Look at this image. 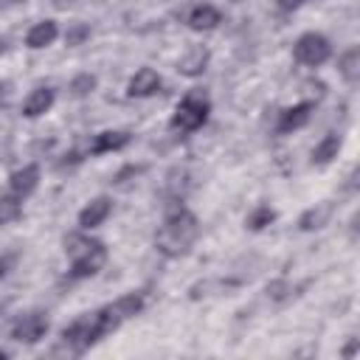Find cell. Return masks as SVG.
<instances>
[{
  "label": "cell",
  "mask_w": 360,
  "mask_h": 360,
  "mask_svg": "<svg viewBox=\"0 0 360 360\" xmlns=\"http://www.w3.org/2000/svg\"><path fill=\"white\" fill-rule=\"evenodd\" d=\"M87 37H90V28H87L84 22H76L73 28H68V34H65V42H68V45H82Z\"/></svg>",
  "instance_id": "23"
},
{
  "label": "cell",
  "mask_w": 360,
  "mask_h": 360,
  "mask_svg": "<svg viewBox=\"0 0 360 360\" xmlns=\"http://www.w3.org/2000/svg\"><path fill=\"white\" fill-rule=\"evenodd\" d=\"M8 3H20V0H8Z\"/></svg>",
  "instance_id": "27"
},
{
  "label": "cell",
  "mask_w": 360,
  "mask_h": 360,
  "mask_svg": "<svg viewBox=\"0 0 360 360\" xmlns=\"http://www.w3.org/2000/svg\"><path fill=\"white\" fill-rule=\"evenodd\" d=\"M197 236H200V222H197V217H194L188 208H174V211L163 219V225L158 228L155 245H158V250H160L163 256L174 259V256L188 253L191 245L197 242Z\"/></svg>",
  "instance_id": "2"
},
{
  "label": "cell",
  "mask_w": 360,
  "mask_h": 360,
  "mask_svg": "<svg viewBox=\"0 0 360 360\" xmlns=\"http://www.w3.org/2000/svg\"><path fill=\"white\" fill-rule=\"evenodd\" d=\"M332 211H335V205H332L329 200H326V202H318L315 208H309V211L301 214L298 228H301V231H318V228H323V225L329 222Z\"/></svg>",
  "instance_id": "14"
},
{
  "label": "cell",
  "mask_w": 360,
  "mask_h": 360,
  "mask_svg": "<svg viewBox=\"0 0 360 360\" xmlns=\"http://www.w3.org/2000/svg\"><path fill=\"white\" fill-rule=\"evenodd\" d=\"M292 56H295V62H301L307 68H318L332 56V45H329V39L323 34L309 31V34L298 37V42L292 48Z\"/></svg>",
  "instance_id": "5"
},
{
  "label": "cell",
  "mask_w": 360,
  "mask_h": 360,
  "mask_svg": "<svg viewBox=\"0 0 360 360\" xmlns=\"http://www.w3.org/2000/svg\"><path fill=\"white\" fill-rule=\"evenodd\" d=\"M37 183H39V166L37 163H28V166L11 172V177H8V188L17 197H28L37 188Z\"/></svg>",
  "instance_id": "10"
},
{
  "label": "cell",
  "mask_w": 360,
  "mask_h": 360,
  "mask_svg": "<svg viewBox=\"0 0 360 360\" xmlns=\"http://www.w3.org/2000/svg\"><path fill=\"white\" fill-rule=\"evenodd\" d=\"M6 270H8V259H0V278L6 276Z\"/></svg>",
  "instance_id": "25"
},
{
  "label": "cell",
  "mask_w": 360,
  "mask_h": 360,
  "mask_svg": "<svg viewBox=\"0 0 360 360\" xmlns=\"http://www.w3.org/2000/svg\"><path fill=\"white\" fill-rule=\"evenodd\" d=\"M112 304H115L118 315L127 321V318H132V315H138V312L143 309V295H141V292H132V295H124V298H118V301H112Z\"/></svg>",
  "instance_id": "21"
},
{
  "label": "cell",
  "mask_w": 360,
  "mask_h": 360,
  "mask_svg": "<svg viewBox=\"0 0 360 360\" xmlns=\"http://www.w3.org/2000/svg\"><path fill=\"white\" fill-rule=\"evenodd\" d=\"M301 3H307V0H281V8H298Z\"/></svg>",
  "instance_id": "24"
},
{
  "label": "cell",
  "mask_w": 360,
  "mask_h": 360,
  "mask_svg": "<svg viewBox=\"0 0 360 360\" xmlns=\"http://www.w3.org/2000/svg\"><path fill=\"white\" fill-rule=\"evenodd\" d=\"M340 135L338 132H329V135H323L321 138V143L312 149V163L315 166H326L332 158H338V152H340Z\"/></svg>",
  "instance_id": "16"
},
{
  "label": "cell",
  "mask_w": 360,
  "mask_h": 360,
  "mask_svg": "<svg viewBox=\"0 0 360 360\" xmlns=\"http://www.w3.org/2000/svg\"><path fill=\"white\" fill-rule=\"evenodd\" d=\"M158 90H160V76H158V70H152V68L135 70V76H132L129 84H127V93H129L132 98H146V96H155Z\"/></svg>",
  "instance_id": "7"
},
{
  "label": "cell",
  "mask_w": 360,
  "mask_h": 360,
  "mask_svg": "<svg viewBox=\"0 0 360 360\" xmlns=\"http://www.w3.org/2000/svg\"><path fill=\"white\" fill-rule=\"evenodd\" d=\"M127 143H129V132H121V129H107V132H98V135L90 141V155L115 152V149H124Z\"/></svg>",
  "instance_id": "11"
},
{
  "label": "cell",
  "mask_w": 360,
  "mask_h": 360,
  "mask_svg": "<svg viewBox=\"0 0 360 360\" xmlns=\"http://www.w3.org/2000/svg\"><path fill=\"white\" fill-rule=\"evenodd\" d=\"M20 200L22 197H17V194L0 197V225H8L14 219H20V214H22V202Z\"/></svg>",
  "instance_id": "19"
},
{
  "label": "cell",
  "mask_w": 360,
  "mask_h": 360,
  "mask_svg": "<svg viewBox=\"0 0 360 360\" xmlns=\"http://www.w3.org/2000/svg\"><path fill=\"white\" fill-rule=\"evenodd\" d=\"M0 53H3V39H0Z\"/></svg>",
  "instance_id": "26"
},
{
  "label": "cell",
  "mask_w": 360,
  "mask_h": 360,
  "mask_svg": "<svg viewBox=\"0 0 360 360\" xmlns=\"http://www.w3.org/2000/svg\"><path fill=\"white\" fill-rule=\"evenodd\" d=\"M273 219H276V211H273L270 205H256V208L248 214L245 225H248L250 231H262V228H267Z\"/></svg>",
  "instance_id": "20"
},
{
  "label": "cell",
  "mask_w": 360,
  "mask_h": 360,
  "mask_svg": "<svg viewBox=\"0 0 360 360\" xmlns=\"http://www.w3.org/2000/svg\"><path fill=\"white\" fill-rule=\"evenodd\" d=\"M48 326H51L48 312L34 309V312H25V315H20V318L14 321V326H11V338H14L17 343H37V340L45 338Z\"/></svg>",
  "instance_id": "6"
},
{
  "label": "cell",
  "mask_w": 360,
  "mask_h": 360,
  "mask_svg": "<svg viewBox=\"0 0 360 360\" xmlns=\"http://www.w3.org/2000/svg\"><path fill=\"white\" fill-rule=\"evenodd\" d=\"M205 65H208V51H205V48H191V51L180 59L177 70H180L183 76H200V73L205 70Z\"/></svg>",
  "instance_id": "17"
},
{
  "label": "cell",
  "mask_w": 360,
  "mask_h": 360,
  "mask_svg": "<svg viewBox=\"0 0 360 360\" xmlns=\"http://www.w3.org/2000/svg\"><path fill=\"white\" fill-rule=\"evenodd\" d=\"M112 211V200L110 197H96L93 202H87L82 211H79V228L82 231H90V228H98Z\"/></svg>",
  "instance_id": "8"
},
{
  "label": "cell",
  "mask_w": 360,
  "mask_h": 360,
  "mask_svg": "<svg viewBox=\"0 0 360 360\" xmlns=\"http://www.w3.org/2000/svg\"><path fill=\"white\" fill-rule=\"evenodd\" d=\"M208 112H211L208 96H205L202 90H191V93H186L183 101L177 104V110H174L169 127H172L174 132H183V135H186V132H194V129H200V127L208 121Z\"/></svg>",
  "instance_id": "4"
},
{
  "label": "cell",
  "mask_w": 360,
  "mask_h": 360,
  "mask_svg": "<svg viewBox=\"0 0 360 360\" xmlns=\"http://www.w3.org/2000/svg\"><path fill=\"white\" fill-rule=\"evenodd\" d=\"M93 90H96V76H93V73H79V76L70 82V93L79 96V98H82V96H90Z\"/></svg>",
  "instance_id": "22"
},
{
  "label": "cell",
  "mask_w": 360,
  "mask_h": 360,
  "mask_svg": "<svg viewBox=\"0 0 360 360\" xmlns=\"http://www.w3.org/2000/svg\"><path fill=\"white\" fill-rule=\"evenodd\" d=\"M309 112H312V101H301L295 107H287L278 112V124H276V132L287 135L292 129H301L307 121H309Z\"/></svg>",
  "instance_id": "9"
},
{
  "label": "cell",
  "mask_w": 360,
  "mask_h": 360,
  "mask_svg": "<svg viewBox=\"0 0 360 360\" xmlns=\"http://www.w3.org/2000/svg\"><path fill=\"white\" fill-rule=\"evenodd\" d=\"M53 104V90L51 87H37L28 93V98L22 101V115L25 118H37L42 112H48Z\"/></svg>",
  "instance_id": "13"
},
{
  "label": "cell",
  "mask_w": 360,
  "mask_h": 360,
  "mask_svg": "<svg viewBox=\"0 0 360 360\" xmlns=\"http://www.w3.org/2000/svg\"><path fill=\"white\" fill-rule=\"evenodd\" d=\"M65 253L70 256V278H90L107 262V248L98 239H87L82 233L65 236Z\"/></svg>",
  "instance_id": "3"
},
{
  "label": "cell",
  "mask_w": 360,
  "mask_h": 360,
  "mask_svg": "<svg viewBox=\"0 0 360 360\" xmlns=\"http://www.w3.org/2000/svg\"><path fill=\"white\" fill-rule=\"evenodd\" d=\"M56 37H59L56 22H53V20H42V22H37V25L28 31L25 45H28V48H45V45H51Z\"/></svg>",
  "instance_id": "15"
},
{
  "label": "cell",
  "mask_w": 360,
  "mask_h": 360,
  "mask_svg": "<svg viewBox=\"0 0 360 360\" xmlns=\"http://www.w3.org/2000/svg\"><path fill=\"white\" fill-rule=\"evenodd\" d=\"M222 22V14L214 8V6H208V3H200V6H194L191 11H188V25L194 28V31H211V28H217Z\"/></svg>",
  "instance_id": "12"
},
{
  "label": "cell",
  "mask_w": 360,
  "mask_h": 360,
  "mask_svg": "<svg viewBox=\"0 0 360 360\" xmlns=\"http://www.w3.org/2000/svg\"><path fill=\"white\" fill-rule=\"evenodd\" d=\"M340 73H343V79L346 82H357V76H360V51L357 48H349L343 56H340Z\"/></svg>",
  "instance_id": "18"
},
{
  "label": "cell",
  "mask_w": 360,
  "mask_h": 360,
  "mask_svg": "<svg viewBox=\"0 0 360 360\" xmlns=\"http://www.w3.org/2000/svg\"><path fill=\"white\" fill-rule=\"evenodd\" d=\"M121 315H118V309L112 307V304H107V307H101V309H96V312H87V315H82V318H76L70 326H65L62 329V340H65V346H70L76 354H82V352H87L93 343H98L104 335H110V332H115L118 326H121Z\"/></svg>",
  "instance_id": "1"
}]
</instances>
